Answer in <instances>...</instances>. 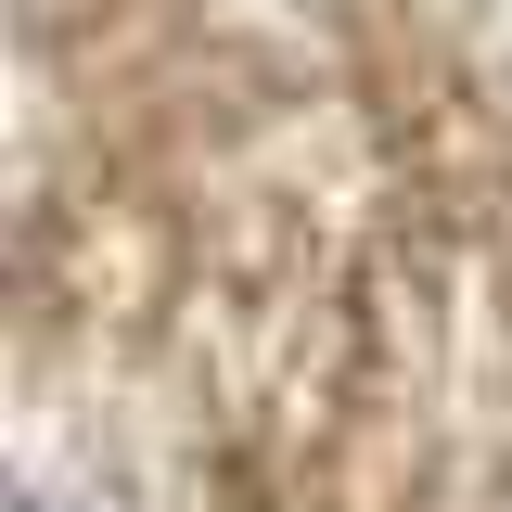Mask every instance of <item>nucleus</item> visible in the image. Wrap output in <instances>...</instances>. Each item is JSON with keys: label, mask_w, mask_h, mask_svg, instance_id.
<instances>
[{"label": "nucleus", "mask_w": 512, "mask_h": 512, "mask_svg": "<svg viewBox=\"0 0 512 512\" xmlns=\"http://www.w3.org/2000/svg\"><path fill=\"white\" fill-rule=\"evenodd\" d=\"M26 512H52V500H26Z\"/></svg>", "instance_id": "1"}]
</instances>
